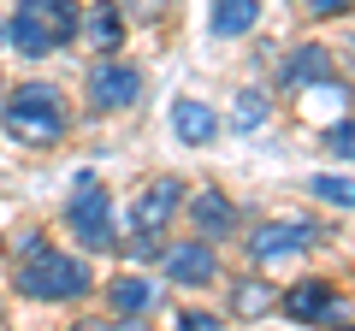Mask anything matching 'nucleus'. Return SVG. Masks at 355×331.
<instances>
[{
    "label": "nucleus",
    "instance_id": "f257e3e1",
    "mask_svg": "<svg viewBox=\"0 0 355 331\" xmlns=\"http://www.w3.org/2000/svg\"><path fill=\"white\" fill-rule=\"evenodd\" d=\"M77 30H83L77 0H18L6 42H12L24 60H48V53H53V48H65Z\"/></svg>",
    "mask_w": 355,
    "mask_h": 331
},
{
    "label": "nucleus",
    "instance_id": "f03ea898",
    "mask_svg": "<svg viewBox=\"0 0 355 331\" xmlns=\"http://www.w3.org/2000/svg\"><path fill=\"white\" fill-rule=\"evenodd\" d=\"M18 290H24L30 302H77V296L95 290V278H89V267L77 255H65V249H42V255L18 260Z\"/></svg>",
    "mask_w": 355,
    "mask_h": 331
},
{
    "label": "nucleus",
    "instance_id": "7ed1b4c3",
    "mask_svg": "<svg viewBox=\"0 0 355 331\" xmlns=\"http://www.w3.org/2000/svg\"><path fill=\"white\" fill-rule=\"evenodd\" d=\"M6 130H12L18 142H30V148H53V142L65 136L60 95H53L48 83H24V89H12V101H6Z\"/></svg>",
    "mask_w": 355,
    "mask_h": 331
},
{
    "label": "nucleus",
    "instance_id": "20e7f679",
    "mask_svg": "<svg viewBox=\"0 0 355 331\" xmlns=\"http://www.w3.org/2000/svg\"><path fill=\"white\" fill-rule=\"evenodd\" d=\"M65 231L77 237V249H89V255H101V249H113V195L101 190L95 178H77L71 202H65Z\"/></svg>",
    "mask_w": 355,
    "mask_h": 331
},
{
    "label": "nucleus",
    "instance_id": "39448f33",
    "mask_svg": "<svg viewBox=\"0 0 355 331\" xmlns=\"http://www.w3.org/2000/svg\"><path fill=\"white\" fill-rule=\"evenodd\" d=\"M89 107L95 113H119V107H137L142 101V71L137 65H119V60H95L89 71Z\"/></svg>",
    "mask_w": 355,
    "mask_h": 331
},
{
    "label": "nucleus",
    "instance_id": "423d86ee",
    "mask_svg": "<svg viewBox=\"0 0 355 331\" xmlns=\"http://www.w3.org/2000/svg\"><path fill=\"white\" fill-rule=\"evenodd\" d=\"M160 267L172 284H219V255H214V242H202V237H184L172 249H160Z\"/></svg>",
    "mask_w": 355,
    "mask_h": 331
},
{
    "label": "nucleus",
    "instance_id": "0eeeda50",
    "mask_svg": "<svg viewBox=\"0 0 355 331\" xmlns=\"http://www.w3.org/2000/svg\"><path fill=\"white\" fill-rule=\"evenodd\" d=\"M320 242V231L314 225H261L249 237V255L261 260V267H272V260H291V255H308Z\"/></svg>",
    "mask_w": 355,
    "mask_h": 331
},
{
    "label": "nucleus",
    "instance_id": "6e6552de",
    "mask_svg": "<svg viewBox=\"0 0 355 331\" xmlns=\"http://www.w3.org/2000/svg\"><path fill=\"white\" fill-rule=\"evenodd\" d=\"M178 207H184V184H178V178H154L148 190L137 195V207H130V225H137V231H160Z\"/></svg>",
    "mask_w": 355,
    "mask_h": 331
},
{
    "label": "nucleus",
    "instance_id": "1a4fd4ad",
    "mask_svg": "<svg viewBox=\"0 0 355 331\" xmlns=\"http://www.w3.org/2000/svg\"><path fill=\"white\" fill-rule=\"evenodd\" d=\"M172 130L184 148H207L219 136V113L207 101H196V95H184V101H172Z\"/></svg>",
    "mask_w": 355,
    "mask_h": 331
},
{
    "label": "nucleus",
    "instance_id": "9d476101",
    "mask_svg": "<svg viewBox=\"0 0 355 331\" xmlns=\"http://www.w3.org/2000/svg\"><path fill=\"white\" fill-rule=\"evenodd\" d=\"M261 24V0H214V12H207V36L231 42V36H249Z\"/></svg>",
    "mask_w": 355,
    "mask_h": 331
},
{
    "label": "nucleus",
    "instance_id": "9b49d317",
    "mask_svg": "<svg viewBox=\"0 0 355 331\" xmlns=\"http://www.w3.org/2000/svg\"><path fill=\"white\" fill-rule=\"evenodd\" d=\"M284 314L291 319H326V314H338V302H331V284L326 278H308V284H296L291 296H284Z\"/></svg>",
    "mask_w": 355,
    "mask_h": 331
},
{
    "label": "nucleus",
    "instance_id": "f8f14e48",
    "mask_svg": "<svg viewBox=\"0 0 355 331\" xmlns=\"http://www.w3.org/2000/svg\"><path fill=\"white\" fill-rule=\"evenodd\" d=\"M190 219H196V231H202V237H225V231L237 225V207H231L219 190H202V195L190 202Z\"/></svg>",
    "mask_w": 355,
    "mask_h": 331
},
{
    "label": "nucleus",
    "instance_id": "ddd939ff",
    "mask_svg": "<svg viewBox=\"0 0 355 331\" xmlns=\"http://www.w3.org/2000/svg\"><path fill=\"white\" fill-rule=\"evenodd\" d=\"M107 307H113V319L119 314H148V307H154V284L148 278H137V272H125V278H113V284H107Z\"/></svg>",
    "mask_w": 355,
    "mask_h": 331
},
{
    "label": "nucleus",
    "instance_id": "4468645a",
    "mask_svg": "<svg viewBox=\"0 0 355 331\" xmlns=\"http://www.w3.org/2000/svg\"><path fill=\"white\" fill-rule=\"evenodd\" d=\"M83 30H89V42H95L101 53H113L119 36H125V6H119V0H101V6L83 18Z\"/></svg>",
    "mask_w": 355,
    "mask_h": 331
},
{
    "label": "nucleus",
    "instance_id": "2eb2a0df",
    "mask_svg": "<svg viewBox=\"0 0 355 331\" xmlns=\"http://www.w3.org/2000/svg\"><path fill=\"white\" fill-rule=\"evenodd\" d=\"M326 77H331L326 48H296V60H291V83H326Z\"/></svg>",
    "mask_w": 355,
    "mask_h": 331
},
{
    "label": "nucleus",
    "instance_id": "dca6fc26",
    "mask_svg": "<svg viewBox=\"0 0 355 331\" xmlns=\"http://www.w3.org/2000/svg\"><path fill=\"white\" fill-rule=\"evenodd\" d=\"M308 190H314L320 202H331V207H355V178H331V172H314V178H308Z\"/></svg>",
    "mask_w": 355,
    "mask_h": 331
},
{
    "label": "nucleus",
    "instance_id": "f3484780",
    "mask_svg": "<svg viewBox=\"0 0 355 331\" xmlns=\"http://www.w3.org/2000/svg\"><path fill=\"white\" fill-rule=\"evenodd\" d=\"M266 113H272V107H266V95L243 89V95H237V113H231V125H237V130H261Z\"/></svg>",
    "mask_w": 355,
    "mask_h": 331
},
{
    "label": "nucleus",
    "instance_id": "a211bd4d",
    "mask_svg": "<svg viewBox=\"0 0 355 331\" xmlns=\"http://www.w3.org/2000/svg\"><path fill=\"white\" fill-rule=\"evenodd\" d=\"M266 307H272V290H266V284H237V314L243 319L266 314Z\"/></svg>",
    "mask_w": 355,
    "mask_h": 331
},
{
    "label": "nucleus",
    "instance_id": "6ab92c4d",
    "mask_svg": "<svg viewBox=\"0 0 355 331\" xmlns=\"http://www.w3.org/2000/svg\"><path fill=\"white\" fill-rule=\"evenodd\" d=\"M326 148L338 154V160H355V118H343V125H331V136H326Z\"/></svg>",
    "mask_w": 355,
    "mask_h": 331
},
{
    "label": "nucleus",
    "instance_id": "aec40b11",
    "mask_svg": "<svg viewBox=\"0 0 355 331\" xmlns=\"http://www.w3.org/2000/svg\"><path fill=\"white\" fill-rule=\"evenodd\" d=\"M178 331H225V325H219L214 314H202V307H196V314H184V319H178Z\"/></svg>",
    "mask_w": 355,
    "mask_h": 331
},
{
    "label": "nucleus",
    "instance_id": "412c9836",
    "mask_svg": "<svg viewBox=\"0 0 355 331\" xmlns=\"http://www.w3.org/2000/svg\"><path fill=\"white\" fill-rule=\"evenodd\" d=\"M349 6H355V0H308V12H314V18H343Z\"/></svg>",
    "mask_w": 355,
    "mask_h": 331
},
{
    "label": "nucleus",
    "instance_id": "4be33fe9",
    "mask_svg": "<svg viewBox=\"0 0 355 331\" xmlns=\"http://www.w3.org/2000/svg\"><path fill=\"white\" fill-rule=\"evenodd\" d=\"M166 0H125V18H160Z\"/></svg>",
    "mask_w": 355,
    "mask_h": 331
},
{
    "label": "nucleus",
    "instance_id": "5701e85b",
    "mask_svg": "<svg viewBox=\"0 0 355 331\" xmlns=\"http://www.w3.org/2000/svg\"><path fill=\"white\" fill-rule=\"evenodd\" d=\"M119 331H142V325H119Z\"/></svg>",
    "mask_w": 355,
    "mask_h": 331
},
{
    "label": "nucleus",
    "instance_id": "b1692460",
    "mask_svg": "<svg viewBox=\"0 0 355 331\" xmlns=\"http://www.w3.org/2000/svg\"><path fill=\"white\" fill-rule=\"evenodd\" d=\"M338 331H355V325H338Z\"/></svg>",
    "mask_w": 355,
    "mask_h": 331
}]
</instances>
